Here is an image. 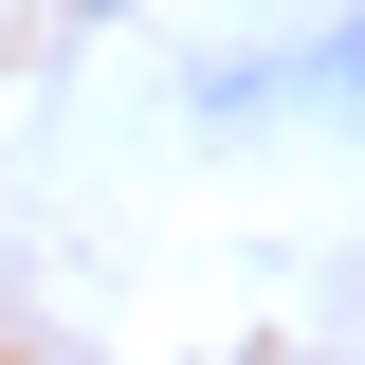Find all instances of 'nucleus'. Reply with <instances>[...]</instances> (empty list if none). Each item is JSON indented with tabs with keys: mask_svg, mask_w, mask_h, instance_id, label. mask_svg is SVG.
<instances>
[{
	"mask_svg": "<svg viewBox=\"0 0 365 365\" xmlns=\"http://www.w3.org/2000/svg\"><path fill=\"white\" fill-rule=\"evenodd\" d=\"M311 91H329V110H365V19H329V55H311Z\"/></svg>",
	"mask_w": 365,
	"mask_h": 365,
	"instance_id": "obj_1",
	"label": "nucleus"
}]
</instances>
